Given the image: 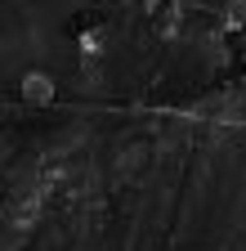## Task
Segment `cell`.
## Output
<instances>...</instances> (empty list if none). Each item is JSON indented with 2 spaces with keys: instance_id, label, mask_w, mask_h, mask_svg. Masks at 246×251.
I'll use <instances>...</instances> for the list:
<instances>
[{
  "instance_id": "obj_1",
  "label": "cell",
  "mask_w": 246,
  "mask_h": 251,
  "mask_svg": "<svg viewBox=\"0 0 246 251\" xmlns=\"http://www.w3.org/2000/svg\"><path fill=\"white\" fill-rule=\"evenodd\" d=\"M22 94H27L32 103H45L49 94H54V81H49V76H27V81H22Z\"/></svg>"
}]
</instances>
